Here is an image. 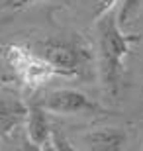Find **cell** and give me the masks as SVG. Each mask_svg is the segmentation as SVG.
<instances>
[{
  "label": "cell",
  "mask_w": 143,
  "mask_h": 151,
  "mask_svg": "<svg viewBox=\"0 0 143 151\" xmlns=\"http://www.w3.org/2000/svg\"><path fill=\"white\" fill-rule=\"evenodd\" d=\"M139 35L126 34L116 10L96 20V75L108 98H118L124 78V59Z\"/></svg>",
  "instance_id": "obj_1"
},
{
  "label": "cell",
  "mask_w": 143,
  "mask_h": 151,
  "mask_svg": "<svg viewBox=\"0 0 143 151\" xmlns=\"http://www.w3.org/2000/svg\"><path fill=\"white\" fill-rule=\"evenodd\" d=\"M35 55L53 75L73 78H90L96 71V53L77 32H63L45 37L35 45Z\"/></svg>",
  "instance_id": "obj_2"
},
{
  "label": "cell",
  "mask_w": 143,
  "mask_h": 151,
  "mask_svg": "<svg viewBox=\"0 0 143 151\" xmlns=\"http://www.w3.org/2000/svg\"><path fill=\"white\" fill-rule=\"evenodd\" d=\"M35 104H39L45 112L61 114V116H78V114L100 112L98 104L77 88L49 90V92H45Z\"/></svg>",
  "instance_id": "obj_3"
},
{
  "label": "cell",
  "mask_w": 143,
  "mask_h": 151,
  "mask_svg": "<svg viewBox=\"0 0 143 151\" xmlns=\"http://www.w3.org/2000/svg\"><path fill=\"white\" fill-rule=\"evenodd\" d=\"M86 151H124L127 134L120 128H96L83 137Z\"/></svg>",
  "instance_id": "obj_4"
},
{
  "label": "cell",
  "mask_w": 143,
  "mask_h": 151,
  "mask_svg": "<svg viewBox=\"0 0 143 151\" xmlns=\"http://www.w3.org/2000/svg\"><path fill=\"white\" fill-rule=\"evenodd\" d=\"M26 137L35 145H43L53 137V128L49 126L47 112L39 104H32L28 108V118H26Z\"/></svg>",
  "instance_id": "obj_5"
},
{
  "label": "cell",
  "mask_w": 143,
  "mask_h": 151,
  "mask_svg": "<svg viewBox=\"0 0 143 151\" xmlns=\"http://www.w3.org/2000/svg\"><path fill=\"white\" fill-rule=\"evenodd\" d=\"M26 118H28V106H24L20 100L0 96V135H8L18 126L26 124Z\"/></svg>",
  "instance_id": "obj_6"
},
{
  "label": "cell",
  "mask_w": 143,
  "mask_h": 151,
  "mask_svg": "<svg viewBox=\"0 0 143 151\" xmlns=\"http://www.w3.org/2000/svg\"><path fill=\"white\" fill-rule=\"evenodd\" d=\"M143 0H120L116 6V16L121 28H126L127 24H132V20L137 16V12L141 10Z\"/></svg>",
  "instance_id": "obj_7"
},
{
  "label": "cell",
  "mask_w": 143,
  "mask_h": 151,
  "mask_svg": "<svg viewBox=\"0 0 143 151\" xmlns=\"http://www.w3.org/2000/svg\"><path fill=\"white\" fill-rule=\"evenodd\" d=\"M86 2L90 4V16H92L94 20H98V18H102L104 14L114 10L120 0H86Z\"/></svg>",
  "instance_id": "obj_8"
},
{
  "label": "cell",
  "mask_w": 143,
  "mask_h": 151,
  "mask_svg": "<svg viewBox=\"0 0 143 151\" xmlns=\"http://www.w3.org/2000/svg\"><path fill=\"white\" fill-rule=\"evenodd\" d=\"M53 145H55V151H77L75 147H73V143L69 139H67L65 135L61 134L59 129H53Z\"/></svg>",
  "instance_id": "obj_9"
},
{
  "label": "cell",
  "mask_w": 143,
  "mask_h": 151,
  "mask_svg": "<svg viewBox=\"0 0 143 151\" xmlns=\"http://www.w3.org/2000/svg\"><path fill=\"white\" fill-rule=\"evenodd\" d=\"M35 2H39V0H12L10 6L12 8H26V6H32Z\"/></svg>",
  "instance_id": "obj_10"
},
{
  "label": "cell",
  "mask_w": 143,
  "mask_h": 151,
  "mask_svg": "<svg viewBox=\"0 0 143 151\" xmlns=\"http://www.w3.org/2000/svg\"><path fill=\"white\" fill-rule=\"evenodd\" d=\"M41 151H55V145H53V139H49L47 143L41 145Z\"/></svg>",
  "instance_id": "obj_11"
}]
</instances>
